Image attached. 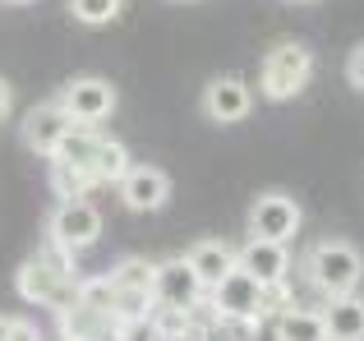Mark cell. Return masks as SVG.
<instances>
[{"label": "cell", "mask_w": 364, "mask_h": 341, "mask_svg": "<svg viewBox=\"0 0 364 341\" xmlns=\"http://www.w3.org/2000/svg\"><path fill=\"white\" fill-rule=\"evenodd\" d=\"M46 240L60 244V249H70V254L92 249V244L102 240L97 203H88V198H60L55 212H51V222H46Z\"/></svg>", "instance_id": "4"}, {"label": "cell", "mask_w": 364, "mask_h": 341, "mask_svg": "<svg viewBox=\"0 0 364 341\" xmlns=\"http://www.w3.org/2000/svg\"><path fill=\"white\" fill-rule=\"evenodd\" d=\"M323 323H328V341H364V296H332L323 305Z\"/></svg>", "instance_id": "14"}, {"label": "cell", "mask_w": 364, "mask_h": 341, "mask_svg": "<svg viewBox=\"0 0 364 341\" xmlns=\"http://www.w3.org/2000/svg\"><path fill=\"white\" fill-rule=\"evenodd\" d=\"M295 5H304V0H295Z\"/></svg>", "instance_id": "27"}, {"label": "cell", "mask_w": 364, "mask_h": 341, "mask_svg": "<svg viewBox=\"0 0 364 341\" xmlns=\"http://www.w3.org/2000/svg\"><path fill=\"white\" fill-rule=\"evenodd\" d=\"M97 148H102V139L92 134V125H74L70 134L60 139V148L51 153V162H70V166L92 170V162H97ZM92 175H97V170H92Z\"/></svg>", "instance_id": "16"}, {"label": "cell", "mask_w": 364, "mask_h": 341, "mask_svg": "<svg viewBox=\"0 0 364 341\" xmlns=\"http://www.w3.org/2000/svg\"><path fill=\"white\" fill-rule=\"evenodd\" d=\"M300 203H295L291 194H258L254 207H249V235H258V240H282L291 244L295 231H300Z\"/></svg>", "instance_id": "6"}, {"label": "cell", "mask_w": 364, "mask_h": 341, "mask_svg": "<svg viewBox=\"0 0 364 341\" xmlns=\"http://www.w3.org/2000/svg\"><path fill=\"white\" fill-rule=\"evenodd\" d=\"M51 185L60 198H83L92 185H97V175L83 166H70V162H51Z\"/></svg>", "instance_id": "19"}, {"label": "cell", "mask_w": 364, "mask_h": 341, "mask_svg": "<svg viewBox=\"0 0 364 341\" xmlns=\"http://www.w3.org/2000/svg\"><path fill=\"white\" fill-rule=\"evenodd\" d=\"M70 129H74L70 111H65L60 102H42V107H33V111H28V120H23V144L33 148L37 157H51Z\"/></svg>", "instance_id": "11"}, {"label": "cell", "mask_w": 364, "mask_h": 341, "mask_svg": "<svg viewBox=\"0 0 364 341\" xmlns=\"http://www.w3.org/2000/svg\"><path fill=\"white\" fill-rule=\"evenodd\" d=\"M129 148L116 144V139H102L97 148V162H92V170H97V185H120L124 175H129Z\"/></svg>", "instance_id": "17"}, {"label": "cell", "mask_w": 364, "mask_h": 341, "mask_svg": "<svg viewBox=\"0 0 364 341\" xmlns=\"http://www.w3.org/2000/svg\"><path fill=\"white\" fill-rule=\"evenodd\" d=\"M185 259H189V268L198 272V281H203L208 291L235 272V249H231L226 240H194Z\"/></svg>", "instance_id": "13"}, {"label": "cell", "mask_w": 364, "mask_h": 341, "mask_svg": "<svg viewBox=\"0 0 364 341\" xmlns=\"http://www.w3.org/2000/svg\"><path fill=\"white\" fill-rule=\"evenodd\" d=\"M74 296L83 300V305H92L97 314H116V281H111V272L107 277H83V281H74Z\"/></svg>", "instance_id": "18"}, {"label": "cell", "mask_w": 364, "mask_h": 341, "mask_svg": "<svg viewBox=\"0 0 364 341\" xmlns=\"http://www.w3.org/2000/svg\"><path fill=\"white\" fill-rule=\"evenodd\" d=\"M9 323H14V318H5V314H0V341H9Z\"/></svg>", "instance_id": "25"}, {"label": "cell", "mask_w": 364, "mask_h": 341, "mask_svg": "<svg viewBox=\"0 0 364 341\" xmlns=\"http://www.w3.org/2000/svg\"><path fill=\"white\" fill-rule=\"evenodd\" d=\"M346 83H350L355 92H364V42L346 55Z\"/></svg>", "instance_id": "21"}, {"label": "cell", "mask_w": 364, "mask_h": 341, "mask_svg": "<svg viewBox=\"0 0 364 341\" xmlns=\"http://www.w3.org/2000/svg\"><path fill=\"white\" fill-rule=\"evenodd\" d=\"M14 107V92H9V83H5V74H0V116Z\"/></svg>", "instance_id": "23"}, {"label": "cell", "mask_w": 364, "mask_h": 341, "mask_svg": "<svg viewBox=\"0 0 364 341\" xmlns=\"http://www.w3.org/2000/svg\"><path fill=\"white\" fill-rule=\"evenodd\" d=\"M304 277L323 300L350 296L364 281V254L350 240H318L309 249V259H304Z\"/></svg>", "instance_id": "1"}, {"label": "cell", "mask_w": 364, "mask_h": 341, "mask_svg": "<svg viewBox=\"0 0 364 341\" xmlns=\"http://www.w3.org/2000/svg\"><path fill=\"white\" fill-rule=\"evenodd\" d=\"M152 341H203V337H194V332H185V337H152Z\"/></svg>", "instance_id": "24"}, {"label": "cell", "mask_w": 364, "mask_h": 341, "mask_svg": "<svg viewBox=\"0 0 364 341\" xmlns=\"http://www.w3.org/2000/svg\"><path fill=\"white\" fill-rule=\"evenodd\" d=\"M249 111H254V92L235 74H222V79H213L203 88V116L217 120V125H240Z\"/></svg>", "instance_id": "10"}, {"label": "cell", "mask_w": 364, "mask_h": 341, "mask_svg": "<svg viewBox=\"0 0 364 341\" xmlns=\"http://www.w3.org/2000/svg\"><path fill=\"white\" fill-rule=\"evenodd\" d=\"M60 107L74 116V125H92L97 129L102 120L116 111V88L97 74H83V79H70L60 92Z\"/></svg>", "instance_id": "7"}, {"label": "cell", "mask_w": 364, "mask_h": 341, "mask_svg": "<svg viewBox=\"0 0 364 341\" xmlns=\"http://www.w3.org/2000/svg\"><path fill=\"white\" fill-rule=\"evenodd\" d=\"M277 341H328V323H323V309H282L277 314V328H272Z\"/></svg>", "instance_id": "15"}, {"label": "cell", "mask_w": 364, "mask_h": 341, "mask_svg": "<svg viewBox=\"0 0 364 341\" xmlns=\"http://www.w3.org/2000/svg\"><path fill=\"white\" fill-rule=\"evenodd\" d=\"M124 9V0H70V14L79 18L83 28H107L116 23Z\"/></svg>", "instance_id": "20"}, {"label": "cell", "mask_w": 364, "mask_h": 341, "mask_svg": "<svg viewBox=\"0 0 364 341\" xmlns=\"http://www.w3.org/2000/svg\"><path fill=\"white\" fill-rule=\"evenodd\" d=\"M5 5H33V0H5Z\"/></svg>", "instance_id": "26"}, {"label": "cell", "mask_w": 364, "mask_h": 341, "mask_svg": "<svg viewBox=\"0 0 364 341\" xmlns=\"http://www.w3.org/2000/svg\"><path fill=\"white\" fill-rule=\"evenodd\" d=\"M171 198V175L161 166H129V175L120 180V203L129 212H157Z\"/></svg>", "instance_id": "12"}, {"label": "cell", "mask_w": 364, "mask_h": 341, "mask_svg": "<svg viewBox=\"0 0 364 341\" xmlns=\"http://www.w3.org/2000/svg\"><path fill=\"white\" fill-rule=\"evenodd\" d=\"M152 296H157V305H176V309H189V314H194V309L203 305L208 286L198 281V272L189 268V259L180 254V259L157 263V286H152Z\"/></svg>", "instance_id": "8"}, {"label": "cell", "mask_w": 364, "mask_h": 341, "mask_svg": "<svg viewBox=\"0 0 364 341\" xmlns=\"http://www.w3.org/2000/svg\"><path fill=\"white\" fill-rule=\"evenodd\" d=\"M235 263H240L254 281H263V286L272 291V286H286V272H291V249H286L282 240H258V235H249L245 249H235Z\"/></svg>", "instance_id": "9"}, {"label": "cell", "mask_w": 364, "mask_h": 341, "mask_svg": "<svg viewBox=\"0 0 364 341\" xmlns=\"http://www.w3.org/2000/svg\"><path fill=\"white\" fill-rule=\"evenodd\" d=\"M9 341H42V332H37L33 318H14L9 323Z\"/></svg>", "instance_id": "22"}, {"label": "cell", "mask_w": 364, "mask_h": 341, "mask_svg": "<svg viewBox=\"0 0 364 341\" xmlns=\"http://www.w3.org/2000/svg\"><path fill=\"white\" fill-rule=\"evenodd\" d=\"M314 79V51L304 42H277L258 65V88L267 102H291Z\"/></svg>", "instance_id": "2"}, {"label": "cell", "mask_w": 364, "mask_h": 341, "mask_svg": "<svg viewBox=\"0 0 364 341\" xmlns=\"http://www.w3.org/2000/svg\"><path fill=\"white\" fill-rule=\"evenodd\" d=\"M208 300H213V314L222 318V323H258V318L267 314V286L263 281H254L249 272L235 263V272L226 281H217L213 291H208Z\"/></svg>", "instance_id": "3"}, {"label": "cell", "mask_w": 364, "mask_h": 341, "mask_svg": "<svg viewBox=\"0 0 364 341\" xmlns=\"http://www.w3.org/2000/svg\"><path fill=\"white\" fill-rule=\"evenodd\" d=\"M14 291L28 300V305H46V309H60L65 300L74 296V272L55 268L46 254H37V259H28L23 268H18L14 277Z\"/></svg>", "instance_id": "5"}]
</instances>
